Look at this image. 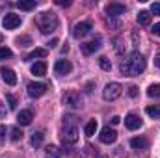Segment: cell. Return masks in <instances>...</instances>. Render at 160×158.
Listing matches in <instances>:
<instances>
[{"instance_id":"cell-23","label":"cell","mask_w":160,"mask_h":158,"mask_svg":"<svg viewBox=\"0 0 160 158\" xmlns=\"http://www.w3.org/2000/svg\"><path fill=\"white\" fill-rule=\"evenodd\" d=\"M147 95L151 99H160V84H151L147 89Z\"/></svg>"},{"instance_id":"cell-40","label":"cell","mask_w":160,"mask_h":158,"mask_svg":"<svg viewBox=\"0 0 160 158\" xmlns=\"http://www.w3.org/2000/svg\"><path fill=\"white\" fill-rule=\"evenodd\" d=\"M101 158H106V156H101Z\"/></svg>"},{"instance_id":"cell-7","label":"cell","mask_w":160,"mask_h":158,"mask_svg":"<svg viewBox=\"0 0 160 158\" xmlns=\"http://www.w3.org/2000/svg\"><path fill=\"white\" fill-rule=\"evenodd\" d=\"M101 37H95V39L88 41V43H82L80 45V50H82V54H86V56H89V54H93L95 50H99L101 48Z\"/></svg>"},{"instance_id":"cell-16","label":"cell","mask_w":160,"mask_h":158,"mask_svg":"<svg viewBox=\"0 0 160 158\" xmlns=\"http://www.w3.org/2000/svg\"><path fill=\"white\" fill-rule=\"evenodd\" d=\"M130 145H132V149H136V151H143V149L149 147V141H147L145 138H132V140H130Z\"/></svg>"},{"instance_id":"cell-26","label":"cell","mask_w":160,"mask_h":158,"mask_svg":"<svg viewBox=\"0 0 160 158\" xmlns=\"http://www.w3.org/2000/svg\"><path fill=\"white\" fill-rule=\"evenodd\" d=\"M145 112H147V116H151V117H160V106H157V104H155V106H147V108H145Z\"/></svg>"},{"instance_id":"cell-10","label":"cell","mask_w":160,"mask_h":158,"mask_svg":"<svg viewBox=\"0 0 160 158\" xmlns=\"http://www.w3.org/2000/svg\"><path fill=\"white\" fill-rule=\"evenodd\" d=\"M54 71H56V75H69L71 71H73V65H71V62L69 60H58L56 63H54Z\"/></svg>"},{"instance_id":"cell-4","label":"cell","mask_w":160,"mask_h":158,"mask_svg":"<svg viewBox=\"0 0 160 158\" xmlns=\"http://www.w3.org/2000/svg\"><path fill=\"white\" fill-rule=\"evenodd\" d=\"M121 93H123L121 84L110 82V84H106V87H104V91H102V97H104V101H116V99L121 97Z\"/></svg>"},{"instance_id":"cell-5","label":"cell","mask_w":160,"mask_h":158,"mask_svg":"<svg viewBox=\"0 0 160 158\" xmlns=\"http://www.w3.org/2000/svg\"><path fill=\"white\" fill-rule=\"evenodd\" d=\"M63 104H65L67 108H71V110H78V108H82V104H84L82 95L77 93V91H69V93H65V97H63Z\"/></svg>"},{"instance_id":"cell-13","label":"cell","mask_w":160,"mask_h":158,"mask_svg":"<svg viewBox=\"0 0 160 158\" xmlns=\"http://www.w3.org/2000/svg\"><path fill=\"white\" fill-rule=\"evenodd\" d=\"M127 11V7L123 6V4H118V2H114V4H108L106 6V13L114 19V17H119V15H123Z\"/></svg>"},{"instance_id":"cell-2","label":"cell","mask_w":160,"mask_h":158,"mask_svg":"<svg viewBox=\"0 0 160 158\" xmlns=\"http://www.w3.org/2000/svg\"><path fill=\"white\" fill-rule=\"evenodd\" d=\"M62 141L65 145H75L78 141V126L75 123L73 116H65L63 117V134H62Z\"/></svg>"},{"instance_id":"cell-22","label":"cell","mask_w":160,"mask_h":158,"mask_svg":"<svg viewBox=\"0 0 160 158\" xmlns=\"http://www.w3.org/2000/svg\"><path fill=\"white\" fill-rule=\"evenodd\" d=\"M45 56H47V50H45V48H36V50H32L24 60L30 62V60H34V58H45Z\"/></svg>"},{"instance_id":"cell-28","label":"cell","mask_w":160,"mask_h":158,"mask_svg":"<svg viewBox=\"0 0 160 158\" xmlns=\"http://www.w3.org/2000/svg\"><path fill=\"white\" fill-rule=\"evenodd\" d=\"M9 138H11V141H19V140L22 138V132H21L17 126H13V128H11V136H9Z\"/></svg>"},{"instance_id":"cell-14","label":"cell","mask_w":160,"mask_h":158,"mask_svg":"<svg viewBox=\"0 0 160 158\" xmlns=\"http://www.w3.org/2000/svg\"><path fill=\"white\" fill-rule=\"evenodd\" d=\"M125 126H127L128 130H136V128L142 126V119L138 117L136 114H128V116L125 117Z\"/></svg>"},{"instance_id":"cell-33","label":"cell","mask_w":160,"mask_h":158,"mask_svg":"<svg viewBox=\"0 0 160 158\" xmlns=\"http://www.w3.org/2000/svg\"><path fill=\"white\" fill-rule=\"evenodd\" d=\"M6 140V126L4 125H0V143Z\"/></svg>"},{"instance_id":"cell-37","label":"cell","mask_w":160,"mask_h":158,"mask_svg":"<svg viewBox=\"0 0 160 158\" xmlns=\"http://www.w3.org/2000/svg\"><path fill=\"white\" fill-rule=\"evenodd\" d=\"M119 121H121L119 116H114V117H112V125H119Z\"/></svg>"},{"instance_id":"cell-11","label":"cell","mask_w":160,"mask_h":158,"mask_svg":"<svg viewBox=\"0 0 160 158\" xmlns=\"http://www.w3.org/2000/svg\"><path fill=\"white\" fill-rule=\"evenodd\" d=\"M99 138H101L102 143H114V141L118 140V132H116L114 128H110V126H104V128L101 130Z\"/></svg>"},{"instance_id":"cell-21","label":"cell","mask_w":160,"mask_h":158,"mask_svg":"<svg viewBox=\"0 0 160 158\" xmlns=\"http://www.w3.org/2000/svg\"><path fill=\"white\" fill-rule=\"evenodd\" d=\"M43 138H45L43 130H38V132H34V134H32V138H30V143H32L34 147H39L41 143H43Z\"/></svg>"},{"instance_id":"cell-9","label":"cell","mask_w":160,"mask_h":158,"mask_svg":"<svg viewBox=\"0 0 160 158\" xmlns=\"http://www.w3.org/2000/svg\"><path fill=\"white\" fill-rule=\"evenodd\" d=\"M45 93H47V86L45 84H41V82H30L28 84V95L30 97L38 99V97L45 95Z\"/></svg>"},{"instance_id":"cell-1","label":"cell","mask_w":160,"mask_h":158,"mask_svg":"<svg viewBox=\"0 0 160 158\" xmlns=\"http://www.w3.org/2000/svg\"><path fill=\"white\" fill-rule=\"evenodd\" d=\"M145 65L147 63H145L143 54L134 50V52H130V56L127 60L121 62L119 71H121V75H125V77H138V75H142L145 71Z\"/></svg>"},{"instance_id":"cell-8","label":"cell","mask_w":160,"mask_h":158,"mask_svg":"<svg viewBox=\"0 0 160 158\" xmlns=\"http://www.w3.org/2000/svg\"><path fill=\"white\" fill-rule=\"evenodd\" d=\"M91 30H93V24H91V21H82V22H78V24L75 26V30H73V36H75V37H84V36H88Z\"/></svg>"},{"instance_id":"cell-29","label":"cell","mask_w":160,"mask_h":158,"mask_svg":"<svg viewBox=\"0 0 160 158\" xmlns=\"http://www.w3.org/2000/svg\"><path fill=\"white\" fill-rule=\"evenodd\" d=\"M13 56V52L8 48V47H0V60H8V58H11Z\"/></svg>"},{"instance_id":"cell-36","label":"cell","mask_w":160,"mask_h":158,"mask_svg":"<svg viewBox=\"0 0 160 158\" xmlns=\"http://www.w3.org/2000/svg\"><path fill=\"white\" fill-rule=\"evenodd\" d=\"M56 4H58V6H69L71 2H69V0H56Z\"/></svg>"},{"instance_id":"cell-35","label":"cell","mask_w":160,"mask_h":158,"mask_svg":"<svg viewBox=\"0 0 160 158\" xmlns=\"http://www.w3.org/2000/svg\"><path fill=\"white\" fill-rule=\"evenodd\" d=\"M6 116V104H2V101H0V119Z\"/></svg>"},{"instance_id":"cell-15","label":"cell","mask_w":160,"mask_h":158,"mask_svg":"<svg viewBox=\"0 0 160 158\" xmlns=\"http://www.w3.org/2000/svg\"><path fill=\"white\" fill-rule=\"evenodd\" d=\"M32 119H34V116H32L30 110H21L19 116H17V123H19L21 126H28V125L32 123Z\"/></svg>"},{"instance_id":"cell-30","label":"cell","mask_w":160,"mask_h":158,"mask_svg":"<svg viewBox=\"0 0 160 158\" xmlns=\"http://www.w3.org/2000/svg\"><path fill=\"white\" fill-rule=\"evenodd\" d=\"M17 43H19V47H28V45L32 43V37H30V36H22V37H17Z\"/></svg>"},{"instance_id":"cell-20","label":"cell","mask_w":160,"mask_h":158,"mask_svg":"<svg viewBox=\"0 0 160 158\" xmlns=\"http://www.w3.org/2000/svg\"><path fill=\"white\" fill-rule=\"evenodd\" d=\"M84 132H86V136H88V138H91V136L97 132V119H91V121H88V125H86Z\"/></svg>"},{"instance_id":"cell-3","label":"cell","mask_w":160,"mask_h":158,"mask_svg":"<svg viewBox=\"0 0 160 158\" xmlns=\"http://www.w3.org/2000/svg\"><path fill=\"white\" fill-rule=\"evenodd\" d=\"M36 24L43 34H52L58 28V15L54 11H43V13L38 15Z\"/></svg>"},{"instance_id":"cell-17","label":"cell","mask_w":160,"mask_h":158,"mask_svg":"<svg viewBox=\"0 0 160 158\" xmlns=\"http://www.w3.org/2000/svg\"><path fill=\"white\" fill-rule=\"evenodd\" d=\"M45 156L47 158H60L62 156V149L56 145H47L45 147Z\"/></svg>"},{"instance_id":"cell-18","label":"cell","mask_w":160,"mask_h":158,"mask_svg":"<svg viewBox=\"0 0 160 158\" xmlns=\"http://www.w3.org/2000/svg\"><path fill=\"white\" fill-rule=\"evenodd\" d=\"M45 73H47V63H45V62H36V63L32 65V75H36V77H45Z\"/></svg>"},{"instance_id":"cell-34","label":"cell","mask_w":160,"mask_h":158,"mask_svg":"<svg viewBox=\"0 0 160 158\" xmlns=\"http://www.w3.org/2000/svg\"><path fill=\"white\" fill-rule=\"evenodd\" d=\"M151 32H153L155 36H160V22H158V24H155V26L151 28Z\"/></svg>"},{"instance_id":"cell-25","label":"cell","mask_w":160,"mask_h":158,"mask_svg":"<svg viewBox=\"0 0 160 158\" xmlns=\"http://www.w3.org/2000/svg\"><path fill=\"white\" fill-rule=\"evenodd\" d=\"M99 65H101V69H104V71H110V69H112V62H110L106 56H101V58H99Z\"/></svg>"},{"instance_id":"cell-31","label":"cell","mask_w":160,"mask_h":158,"mask_svg":"<svg viewBox=\"0 0 160 158\" xmlns=\"http://www.w3.org/2000/svg\"><path fill=\"white\" fill-rule=\"evenodd\" d=\"M151 13L153 15H160V2H153L151 4Z\"/></svg>"},{"instance_id":"cell-38","label":"cell","mask_w":160,"mask_h":158,"mask_svg":"<svg viewBox=\"0 0 160 158\" xmlns=\"http://www.w3.org/2000/svg\"><path fill=\"white\" fill-rule=\"evenodd\" d=\"M155 65L160 69V54H157V56H155Z\"/></svg>"},{"instance_id":"cell-6","label":"cell","mask_w":160,"mask_h":158,"mask_svg":"<svg viewBox=\"0 0 160 158\" xmlns=\"http://www.w3.org/2000/svg\"><path fill=\"white\" fill-rule=\"evenodd\" d=\"M2 26H4V30H15L17 26H21V17L17 13H8V15H4Z\"/></svg>"},{"instance_id":"cell-27","label":"cell","mask_w":160,"mask_h":158,"mask_svg":"<svg viewBox=\"0 0 160 158\" xmlns=\"http://www.w3.org/2000/svg\"><path fill=\"white\" fill-rule=\"evenodd\" d=\"M6 101H8V106H9V110H15V108H17V97H15V95L8 93V95H6Z\"/></svg>"},{"instance_id":"cell-12","label":"cell","mask_w":160,"mask_h":158,"mask_svg":"<svg viewBox=\"0 0 160 158\" xmlns=\"http://www.w3.org/2000/svg\"><path fill=\"white\" fill-rule=\"evenodd\" d=\"M0 75H2V80H4L8 86H15V84H17V75H15L13 69L2 67V69H0Z\"/></svg>"},{"instance_id":"cell-32","label":"cell","mask_w":160,"mask_h":158,"mask_svg":"<svg viewBox=\"0 0 160 158\" xmlns=\"http://www.w3.org/2000/svg\"><path fill=\"white\" fill-rule=\"evenodd\" d=\"M128 95H130V97H136V95H138V87H136V86H130V87H128Z\"/></svg>"},{"instance_id":"cell-39","label":"cell","mask_w":160,"mask_h":158,"mask_svg":"<svg viewBox=\"0 0 160 158\" xmlns=\"http://www.w3.org/2000/svg\"><path fill=\"white\" fill-rule=\"evenodd\" d=\"M48 45H50V47H56V45H58V39H52Z\"/></svg>"},{"instance_id":"cell-19","label":"cell","mask_w":160,"mask_h":158,"mask_svg":"<svg viewBox=\"0 0 160 158\" xmlns=\"http://www.w3.org/2000/svg\"><path fill=\"white\" fill-rule=\"evenodd\" d=\"M136 19H138V22H140L142 26H149V24H151V13H149V11H140Z\"/></svg>"},{"instance_id":"cell-24","label":"cell","mask_w":160,"mask_h":158,"mask_svg":"<svg viewBox=\"0 0 160 158\" xmlns=\"http://www.w3.org/2000/svg\"><path fill=\"white\" fill-rule=\"evenodd\" d=\"M15 6H17L19 9H26V11H28V9H34V7L38 6V2H36V0H30V2H17Z\"/></svg>"}]
</instances>
